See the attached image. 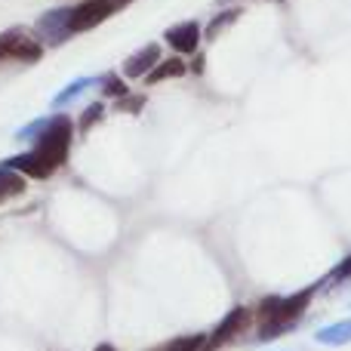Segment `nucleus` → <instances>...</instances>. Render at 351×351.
Instances as JSON below:
<instances>
[{"instance_id": "f257e3e1", "label": "nucleus", "mask_w": 351, "mask_h": 351, "mask_svg": "<svg viewBox=\"0 0 351 351\" xmlns=\"http://www.w3.org/2000/svg\"><path fill=\"white\" fill-rule=\"evenodd\" d=\"M68 148H71V117H53L47 121L40 139L34 142V148L25 154L6 160V167L31 179H49L62 164L68 160Z\"/></svg>"}, {"instance_id": "f03ea898", "label": "nucleus", "mask_w": 351, "mask_h": 351, "mask_svg": "<svg viewBox=\"0 0 351 351\" xmlns=\"http://www.w3.org/2000/svg\"><path fill=\"white\" fill-rule=\"evenodd\" d=\"M311 293L315 290H302L290 299H265V302L259 305V317H262L259 339H274V336L296 327V321L305 311V305H308Z\"/></svg>"}, {"instance_id": "7ed1b4c3", "label": "nucleus", "mask_w": 351, "mask_h": 351, "mask_svg": "<svg viewBox=\"0 0 351 351\" xmlns=\"http://www.w3.org/2000/svg\"><path fill=\"white\" fill-rule=\"evenodd\" d=\"M111 12H117V6L111 3V0H84V3H77L71 10V22H68V28H71V34L90 31V28H96V25H102Z\"/></svg>"}, {"instance_id": "20e7f679", "label": "nucleus", "mask_w": 351, "mask_h": 351, "mask_svg": "<svg viewBox=\"0 0 351 351\" xmlns=\"http://www.w3.org/2000/svg\"><path fill=\"white\" fill-rule=\"evenodd\" d=\"M19 59V62H37L40 59V43L31 40L22 28H12L0 34V62Z\"/></svg>"}, {"instance_id": "39448f33", "label": "nucleus", "mask_w": 351, "mask_h": 351, "mask_svg": "<svg viewBox=\"0 0 351 351\" xmlns=\"http://www.w3.org/2000/svg\"><path fill=\"white\" fill-rule=\"evenodd\" d=\"M68 22H71V6H62V10H53V12H47V16L37 19L34 31H37L40 40H47L49 47H53V43H62L68 34H71Z\"/></svg>"}, {"instance_id": "423d86ee", "label": "nucleus", "mask_w": 351, "mask_h": 351, "mask_svg": "<svg viewBox=\"0 0 351 351\" xmlns=\"http://www.w3.org/2000/svg\"><path fill=\"white\" fill-rule=\"evenodd\" d=\"M247 321H250V311H247V308H234V311H231V315L216 327V333H213L210 339L204 342V348H200V351H219V348L225 346V342L234 339V336L241 333L243 327H247Z\"/></svg>"}, {"instance_id": "0eeeda50", "label": "nucleus", "mask_w": 351, "mask_h": 351, "mask_svg": "<svg viewBox=\"0 0 351 351\" xmlns=\"http://www.w3.org/2000/svg\"><path fill=\"white\" fill-rule=\"evenodd\" d=\"M167 43L176 49V53H194L200 43V25L197 22H182V25H173L167 31Z\"/></svg>"}, {"instance_id": "6e6552de", "label": "nucleus", "mask_w": 351, "mask_h": 351, "mask_svg": "<svg viewBox=\"0 0 351 351\" xmlns=\"http://www.w3.org/2000/svg\"><path fill=\"white\" fill-rule=\"evenodd\" d=\"M158 62H160V49L154 47V43H148L145 49H139L136 56H130L127 65H123V74H127V77H142V80H145L148 74L154 71V65H158Z\"/></svg>"}, {"instance_id": "1a4fd4ad", "label": "nucleus", "mask_w": 351, "mask_h": 351, "mask_svg": "<svg viewBox=\"0 0 351 351\" xmlns=\"http://www.w3.org/2000/svg\"><path fill=\"white\" fill-rule=\"evenodd\" d=\"M317 342L324 346H348L351 342V321H339V324H330V327H321L315 333Z\"/></svg>"}, {"instance_id": "9d476101", "label": "nucleus", "mask_w": 351, "mask_h": 351, "mask_svg": "<svg viewBox=\"0 0 351 351\" xmlns=\"http://www.w3.org/2000/svg\"><path fill=\"white\" fill-rule=\"evenodd\" d=\"M22 191H25V179H22V173L10 170V167H0V204H6V200L19 197Z\"/></svg>"}, {"instance_id": "9b49d317", "label": "nucleus", "mask_w": 351, "mask_h": 351, "mask_svg": "<svg viewBox=\"0 0 351 351\" xmlns=\"http://www.w3.org/2000/svg\"><path fill=\"white\" fill-rule=\"evenodd\" d=\"M185 74V62L182 59H167V62H158L154 71L148 74V84H160V80H170V77H182Z\"/></svg>"}, {"instance_id": "f8f14e48", "label": "nucleus", "mask_w": 351, "mask_h": 351, "mask_svg": "<svg viewBox=\"0 0 351 351\" xmlns=\"http://www.w3.org/2000/svg\"><path fill=\"white\" fill-rule=\"evenodd\" d=\"M204 342H206V336L194 333V336H179V339L167 342V346H160L154 351H200V348H204Z\"/></svg>"}, {"instance_id": "ddd939ff", "label": "nucleus", "mask_w": 351, "mask_h": 351, "mask_svg": "<svg viewBox=\"0 0 351 351\" xmlns=\"http://www.w3.org/2000/svg\"><path fill=\"white\" fill-rule=\"evenodd\" d=\"M93 84H96V80H93V77H80V80H74V84H68L65 90H62L59 96L53 99V105H56V108H59V105H68V102H71V99H77L80 93H84L86 86H93Z\"/></svg>"}, {"instance_id": "4468645a", "label": "nucleus", "mask_w": 351, "mask_h": 351, "mask_svg": "<svg viewBox=\"0 0 351 351\" xmlns=\"http://www.w3.org/2000/svg\"><path fill=\"white\" fill-rule=\"evenodd\" d=\"M102 114H105V105H102V102H93L90 108L84 111V117H80V130H90Z\"/></svg>"}, {"instance_id": "2eb2a0df", "label": "nucleus", "mask_w": 351, "mask_h": 351, "mask_svg": "<svg viewBox=\"0 0 351 351\" xmlns=\"http://www.w3.org/2000/svg\"><path fill=\"white\" fill-rule=\"evenodd\" d=\"M351 278V256H346V259L336 265V271L327 278V284H342V280H348Z\"/></svg>"}, {"instance_id": "dca6fc26", "label": "nucleus", "mask_w": 351, "mask_h": 351, "mask_svg": "<svg viewBox=\"0 0 351 351\" xmlns=\"http://www.w3.org/2000/svg\"><path fill=\"white\" fill-rule=\"evenodd\" d=\"M102 93H105V96H117V99H121V96H123V84H121V77H114V74H105V80H102Z\"/></svg>"}, {"instance_id": "f3484780", "label": "nucleus", "mask_w": 351, "mask_h": 351, "mask_svg": "<svg viewBox=\"0 0 351 351\" xmlns=\"http://www.w3.org/2000/svg\"><path fill=\"white\" fill-rule=\"evenodd\" d=\"M234 19H237V10H231V12H225V16L213 19V25H210V31H206V34H210V37H216L219 31H222V28H225V25H228V22H234Z\"/></svg>"}, {"instance_id": "a211bd4d", "label": "nucleus", "mask_w": 351, "mask_h": 351, "mask_svg": "<svg viewBox=\"0 0 351 351\" xmlns=\"http://www.w3.org/2000/svg\"><path fill=\"white\" fill-rule=\"evenodd\" d=\"M96 351H117V348H111V346H99Z\"/></svg>"}]
</instances>
